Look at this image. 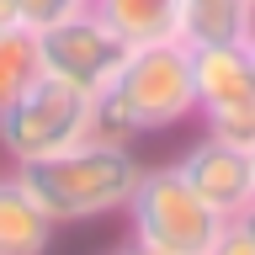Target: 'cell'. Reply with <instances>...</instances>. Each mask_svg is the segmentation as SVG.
<instances>
[{"label": "cell", "mask_w": 255, "mask_h": 255, "mask_svg": "<svg viewBox=\"0 0 255 255\" xmlns=\"http://www.w3.org/2000/svg\"><path fill=\"white\" fill-rule=\"evenodd\" d=\"M85 138L91 143H112V149H133V143H138V123L123 112V101L112 91H96L91 112H85Z\"/></svg>", "instance_id": "12"}, {"label": "cell", "mask_w": 255, "mask_h": 255, "mask_svg": "<svg viewBox=\"0 0 255 255\" xmlns=\"http://www.w3.org/2000/svg\"><path fill=\"white\" fill-rule=\"evenodd\" d=\"M123 112L138 123V133H165V128L197 117V85H191V48L186 43H149L128 48L117 80L107 85Z\"/></svg>", "instance_id": "3"}, {"label": "cell", "mask_w": 255, "mask_h": 255, "mask_svg": "<svg viewBox=\"0 0 255 255\" xmlns=\"http://www.w3.org/2000/svg\"><path fill=\"white\" fill-rule=\"evenodd\" d=\"M11 170L32 191V202L53 218V229H69V223L123 213L133 186H138V175H143V165L133 149L80 138L69 149H59V154L32 159V165H11Z\"/></svg>", "instance_id": "1"}, {"label": "cell", "mask_w": 255, "mask_h": 255, "mask_svg": "<svg viewBox=\"0 0 255 255\" xmlns=\"http://www.w3.org/2000/svg\"><path fill=\"white\" fill-rule=\"evenodd\" d=\"M170 170L181 175L218 218H239V213L255 202V154L239 149V143H229V138L202 133Z\"/></svg>", "instance_id": "7"}, {"label": "cell", "mask_w": 255, "mask_h": 255, "mask_svg": "<svg viewBox=\"0 0 255 255\" xmlns=\"http://www.w3.org/2000/svg\"><path fill=\"white\" fill-rule=\"evenodd\" d=\"M85 112H91V96L37 75L11 107H0V154L11 165L59 154V149L85 138Z\"/></svg>", "instance_id": "4"}, {"label": "cell", "mask_w": 255, "mask_h": 255, "mask_svg": "<svg viewBox=\"0 0 255 255\" xmlns=\"http://www.w3.org/2000/svg\"><path fill=\"white\" fill-rule=\"evenodd\" d=\"M32 37H37V69L48 80L69 85V91H80V96L107 91L128 59V43L96 16V5H80L75 16L32 32Z\"/></svg>", "instance_id": "5"}, {"label": "cell", "mask_w": 255, "mask_h": 255, "mask_svg": "<svg viewBox=\"0 0 255 255\" xmlns=\"http://www.w3.org/2000/svg\"><path fill=\"white\" fill-rule=\"evenodd\" d=\"M191 85H197V117L213 138L255 149V64L250 48H191Z\"/></svg>", "instance_id": "6"}, {"label": "cell", "mask_w": 255, "mask_h": 255, "mask_svg": "<svg viewBox=\"0 0 255 255\" xmlns=\"http://www.w3.org/2000/svg\"><path fill=\"white\" fill-rule=\"evenodd\" d=\"M239 223H245V229H250V234H255V202L245 207V213H239Z\"/></svg>", "instance_id": "15"}, {"label": "cell", "mask_w": 255, "mask_h": 255, "mask_svg": "<svg viewBox=\"0 0 255 255\" xmlns=\"http://www.w3.org/2000/svg\"><path fill=\"white\" fill-rule=\"evenodd\" d=\"M117 255H128V250H117Z\"/></svg>", "instance_id": "20"}, {"label": "cell", "mask_w": 255, "mask_h": 255, "mask_svg": "<svg viewBox=\"0 0 255 255\" xmlns=\"http://www.w3.org/2000/svg\"><path fill=\"white\" fill-rule=\"evenodd\" d=\"M250 11H255V0H250Z\"/></svg>", "instance_id": "19"}, {"label": "cell", "mask_w": 255, "mask_h": 255, "mask_svg": "<svg viewBox=\"0 0 255 255\" xmlns=\"http://www.w3.org/2000/svg\"><path fill=\"white\" fill-rule=\"evenodd\" d=\"M0 27H11V0H0Z\"/></svg>", "instance_id": "16"}, {"label": "cell", "mask_w": 255, "mask_h": 255, "mask_svg": "<svg viewBox=\"0 0 255 255\" xmlns=\"http://www.w3.org/2000/svg\"><path fill=\"white\" fill-rule=\"evenodd\" d=\"M250 154H255V149H250Z\"/></svg>", "instance_id": "21"}, {"label": "cell", "mask_w": 255, "mask_h": 255, "mask_svg": "<svg viewBox=\"0 0 255 255\" xmlns=\"http://www.w3.org/2000/svg\"><path fill=\"white\" fill-rule=\"evenodd\" d=\"M128 223H133V250L149 255H207L229 218H218L197 191L170 170V165H143L138 186L128 197Z\"/></svg>", "instance_id": "2"}, {"label": "cell", "mask_w": 255, "mask_h": 255, "mask_svg": "<svg viewBox=\"0 0 255 255\" xmlns=\"http://www.w3.org/2000/svg\"><path fill=\"white\" fill-rule=\"evenodd\" d=\"M245 48H250V64H255V32H250V43H245Z\"/></svg>", "instance_id": "17"}, {"label": "cell", "mask_w": 255, "mask_h": 255, "mask_svg": "<svg viewBox=\"0 0 255 255\" xmlns=\"http://www.w3.org/2000/svg\"><path fill=\"white\" fill-rule=\"evenodd\" d=\"M128 255H149V250H128Z\"/></svg>", "instance_id": "18"}, {"label": "cell", "mask_w": 255, "mask_h": 255, "mask_svg": "<svg viewBox=\"0 0 255 255\" xmlns=\"http://www.w3.org/2000/svg\"><path fill=\"white\" fill-rule=\"evenodd\" d=\"M80 5H91V0H11V21L27 32H43L53 21H64V16H75Z\"/></svg>", "instance_id": "13"}, {"label": "cell", "mask_w": 255, "mask_h": 255, "mask_svg": "<svg viewBox=\"0 0 255 255\" xmlns=\"http://www.w3.org/2000/svg\"><path fill=\"white\" fill-rule=\"evenodd\" d=\"M53 218L32 202V191L11 175H0V255H48L53 250Z\"/></svg>", "instance_id": "8"}, {"label": "cell", "mask_w": 255, "mask_h": 255, "mask_svg": "<svg viewBox=\"0 0 255 255\" xmlns=\"http://www.w3.org/2000/svg\"><path fill=\"white\" fill-rule=\"evenodd\" d=\"M128 48L149 43H181V0H91Z\"/></svg>", "instance_id": "9"}, {"label": "cell", "mask_w": 255, "mask_h": 255, "mask_svg": "<svg viewBox=\"0 0 255 255\" xmlns=\"http://www.w3.org/2000/svg\"><path fill=\"white\" fill-rule=\"evenodd\" d=\"M250 0H181V43L186 48H234L250 43Z\"/></svg>", "instance_id": "10"}, {"label": "cell", "mask_w": 255, "mask_h": 255, "mask_svg": "<svg viewBox=\"0 0 255 255\" xmlns=\"http://www.w3.org/2000/svg\"><path fill=\"white\" fill-rule=\"evenodd\" d=\"M37 75H43L37 69V37L27 27H16V21L0 27V107H11Z\"/></svg>", "instance_id": "11"}, {"label": "cell", "mask_w": 255, "mask_h": 255, "mask_svg": "<svg viewBox=\"0 0 255 255\" xmlns=\"http://www.w3.org/2000/svg\"><path fill=\"white\" fill-rule=\"evenodd\" d=\"M207 255H255V234L239 218H229L218 229V239H213V250H207Z\"/></svg>", "instance_id": "14"}]
</instances>
